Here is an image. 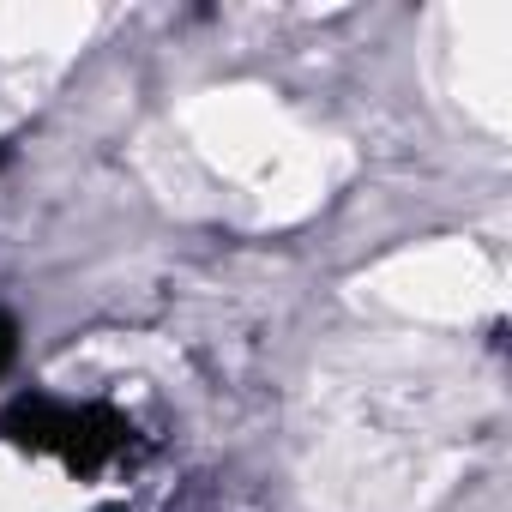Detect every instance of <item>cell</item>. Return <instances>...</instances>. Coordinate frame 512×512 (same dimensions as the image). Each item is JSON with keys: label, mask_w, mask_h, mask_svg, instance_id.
Listing matches in <instances>:
<instances>
[{"label": "cell", "mask_w": 512, "mask_h": 512, "mask_svg": "<svg viewBox=\"0 0 512 512\" xmlns=\"http://www.w3.org/2000/svg\"><path fill=\"white\" fill-rule=\"evenodd\" d=\"M127 434H133V428H127L109 404H73V422H67V440H61V464L79 470V476H91V470H103L109 458H121Z\"/></svg>", "instance_id": "obj_1"}, {"label": "cell", "mask_w": 512, "mask_h": 512, "mask_svg": "<svg viewBox=\"0 0 512 512\" xmlns=\"http://www.w3.org/2000/svg\"><path fill=\"white\" fill-rule=\"evenodd\" d=\"M67 422H73V404H55L49 392H19L7 410H0V434H7L19 452H55L61 458Z\"/></svg>", "instance_id": "obj_2"}, {"label": "cell", "mask_w": 512, "mask_h": 512, "mask_svg": "<svg viewBox=\"0 0 512 512\" xmlns=\"http://www.w3.org/2000/svg\"><path fill=\"white\" fill-rule=\"evenodd\" d=\"M7 157H13V151H7V145H0V163H7Z\"/></svg>", "instance_id": "obj_4"}, {"label": "cell", "mask_w": 512, "mask_h": 512, "mask_svg": "<svg viewBox=\"0 0 512 512\" xmlns=\"http://www.w3.org/2000/svg\"><path fill=\"white\" fill-rule=\"evenodd\" d=\"M13 362H19V320L0 308V374H7Z\"/></svg>", "instance_id": "obj_3"}]
</instances>
